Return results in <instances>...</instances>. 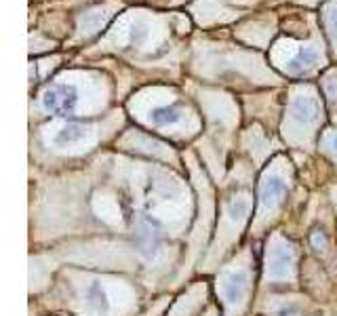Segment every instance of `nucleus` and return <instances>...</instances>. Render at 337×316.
<instances>
[{"label":"nucleus","instance_id":"obj_4","mask_svg":"<svg viewBox=\"0 0 337 316\" xmlns=\"http://www.w3.org/2000/svg\"><path fill=\"white\" fill-rule=\"evenodd\" d=\"M179 118H181V110L175 106H165V108H158L152 112V122L160 125V127L173 125V122H177Z\"/></svg>","mask_w":337,"mask_h":316},{"label":"nucleus","instance_id":"obj_3","mask_svg":"<svg viewBox=\"0 0 337 316\" xmlns=\"http://www.w3.org/2000/svg\"><path fill=\"white\" fill-rule=\"evenodd\" d=\"M316 45H308V47H301L297 51V55L293 57L291 61V66L295 70H299V72H303V70H310L316 61H318V51L314 49Z\"/></svg>","mask_w":337,"mask_h":316},{"label":"nucleus","instance_id":"obj_5","mask_svg":"<svg viewBox=\"0 0 337 316\" xmlns=\"http://www.w3.org/2000/svg\"><path fill=\"white\" fill-rule=\"evenodd\" d=\"M83 137H85V127L66 125V127L57 133L55 141H57V144H74V141H80Z\"/></svg>","mask_w":337,"mask_h":316},{"label":"nucleus","instance_id":"obj_2","mask_svg":"<svg viewBox=\"0 0 337 316\" xmlns=\"http://www.w3.org/2000/svg\"><path fill=\"white\" fill-rule=\"evenodd\" d=\"M110 15L112 13H106V9H93V11H87L83 15V22H80V30H83V34H85V30H87V36L97 34Z\"/></svg>","mask_w":337,"mask_h":316},{"label":"nucleus","instance_id":"obj_1","mask_svg":"<svg viewBox=\"0 0 337 316\" xmlns=\"http://www.w3.org/2000/svg\"><path fill=\"white\" fill-rule=\"evenodd\" d=\"M76 89L72 85H51L45 95H43V104L51 114L57 116H68L76 110Z\"/></svg>","mask_w":337,"mask_h":316}]
</instances>
